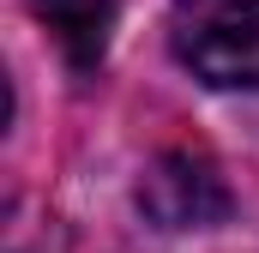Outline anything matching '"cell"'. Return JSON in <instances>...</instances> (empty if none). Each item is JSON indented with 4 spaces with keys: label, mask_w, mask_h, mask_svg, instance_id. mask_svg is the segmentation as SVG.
Masks as SVG:
<instances>
[{
    "label": "cell",
    "mask_w": 259,
    "mask_h": 253,
    "mask_svg": "<svg viewBox=\"0 0 259 253\" xmlns=\"http://www.w3.org/2000/svg\"><path fill=\"white\" fill-rule=\"evenodd\" d=\"M169 49L217 91H259V0H169Z\"/></svg>",
    "instance_id": "6da1fadb"
},
{
    "label": "cell",
    "mask_w": 259,
    "mask_h": 253,
    "mask_svg": "<svg viewBox=\"0 0 259 253\" xmlns=\"http://www.w3.org/2000/svg\"><path fill=\"white\" fill-rule=\"evenodd\" d=\"M139 211L157 229H211L229 217V187L205 151H163L139 181Z\"/></svg>",
    "instance_id": "7a4b0ae2"
},
{
    "label": "cell",
    "mask_w": 259,
    "mask_h": 253,
    "mask_svg": "<svg viewBox=\"0 0 259 253\" xmlns=\"http://www.w3.org/2000/svg\"><path fill=\"white\" fill-rule=\"evenodd\" d=\"M30 6L55 30V43L66 49V61L78 66V72H91V66L103 61L109 30H115V0H30Z\"/></svg>",
    "instance_id": "3957f363"
}]
</instances>
